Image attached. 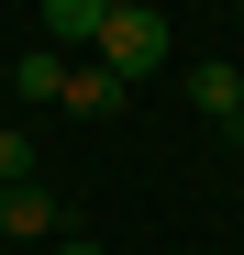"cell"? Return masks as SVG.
<instances>
[{"instance_id":"1","label":"cell","mask_w":244,"mask_h":255,"mask_svg":"<svg viewBox=\"0 0 244 255\" xmlns=\"http://www.w3.org/2000/svg\"><path fill=\"white\" fill-rule=\"evenodd\" d=\"M111 78H122V89H133V78H155V67H167L178 56V22L167 11H155V0H144V11H111V33H100V45H89Z\"/></svg>"},{"instance_id":"2","label":"cell","mask_w":244,"mask_h":255,"mask_svg":"<svg viewBox=\"0 0 244 255\" xmlns=\"http://www.w3.org/2000/svg\"><path fill=\"white\" fill-rule=\"evenodd\" d=\"M45 233H67V211H56V189H45V178L0 189V255H11V244H45Z\"/></svg>"},{"instance_id":"3","label":"cell","mask_w":244,"mask_h":255,"mask_svg":"<svg viewBox=\"0 0 244 255\" xmlns=\"http://www.w3.org/2000/svg\"><path fill=\"white\" fill-rule=\"evenodd\" d=\"M122 100H133V89H122V78H111V67L89 56V67H67V100H56V111H78V122H111Z\"/></svg>"},{"instance_id":"4","label":"cell","mask_w":244,"mask_h":255,"mask_svg":"<svg viewBox=\"0 0 244 255\" xmlns=\"http://www.w3.org/2000/svg\"><path fill=\"white\" fill-rule=\"evenodd\" d=\"M189 100L211 111V122H233V111H244V67H222V56H200V67H189Z\"/></svg>"},{"instance_id":"5","label":"cell","mask_w":244,"mask_h":255,"mask_svg":"<svg viewBox=\"0 0 244 255\" xmlns=\"http://www.w3.org/2000/svg\"><path fill=\"white\" fill-rule=\"evenodd\" d=\"M45 33H56V45H100V33H111V0H45Z\"/></svg>"},{"instance_id":"6","label":"cell","mask_w":244,"mask_h":255,"mask_svg":"<svg viewBox=\"0 0 244 255\" xmlns=\"http://www.w3.org/2000/svg\"><path fill=\"white\" fill-rule=\"evenodd\" d=\"M11 89H22L33 111H56V100H67V56H11Z\"/></svg>"},{"instance_id":"7","label":"cell","mask_w":244,"mask_h":255,"mask_svg":"<svg viewBox=\"0 0 244 255\" xmlns=\"http://www.w3.org/2000/svg\"><path fill=\"white\" fill-rule=\"evenodd\" d=\"M33 178V133H22V122H0V189H22Z\"/></svg>"},{"instance_id":"8","label":"cell","mask_w":244,"mask_h":255,"mask_svg":"<svg viewBox=\"0 0 244 255\" xmlns=\"http://www.w3.org/2000/svg\"><path fill=\"white\" fill-rule=\"evenodd\" d=\"M56 255H100V244H89V233H56Z\"/></svg>"},{"instance_id":"9","label":"cell","mask_w":244,"mask_h":255,"mask_svg":"<svg viewBox=\"0 0 244 255\" xmlns=\"http://www.w3.org/2000/svg\"><path fill=\"white\" fill-rule=\"evenodd\" d=\"M111 11H144V0H111Z\"/></svg>"},{"instance_id":"10","label":"cell","mask_w":244,"mask_h":255,"mask_svg":"<svg viewBox=\"0 0 244 255\" xmlns=\"http://www.w3.org/2000/svg\"><path fill=\"white\" fill-rule=\"evenodd\" d=\"M233 133H244V111H233Z\"/></svg>"}]
</instances>
